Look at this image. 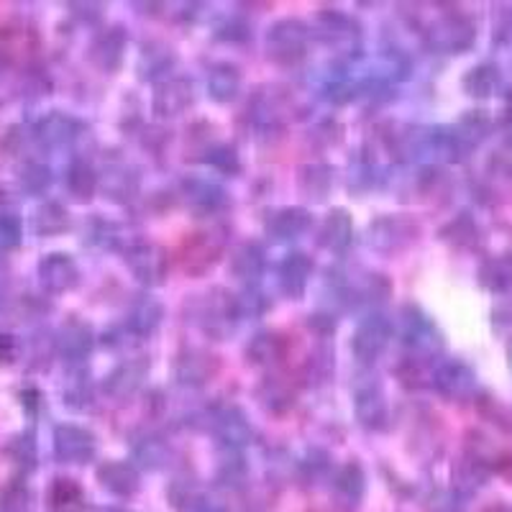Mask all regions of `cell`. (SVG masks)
I'll use <instances>...</instances> for the list:
<instances>
[{
    "instance_id": "4dcf8cb0",
    "label": "cell",
    "mask_w": 512,
    "mask_h": 512,
    "mask_svg": "<svg viewBox=\"0 0 512 512\" xmlns=\"http://www.w3.org/2000/svg\"><path fill=\"white\" fill-rule=\"evenodd\" d=\"M131 454H134V464L139 469L157 472V469H164L169 464V459H172V446L159 433H144V436H139L134 441Z\"/></svg>"
},
{
    "instance_id": "52a82bcc",
    "label": "cell",
    "mask_w": 512,
    "mask_h": 512,
    "mask_svg": "<svg viewBox=\"0 0 512 512\" xmlns=\"http://www.w3.org/2000/svg\"><path fill=\"white\" fill-rule=\"evenodd\" d=\"M123 264L146 287H157L167 280L169 256L154 241H131L123 246Z\"/></svg>"
},
{
    "instance_id": "1f68e13d",
    "label": "cell",
    "mask_w": 512,
    "mask_h": 512,
    "mask_svg": "<svg viewBox=\"0 0 512 512\" xmlns=\"http://www.w3.org/2000/svg\"><path fill=\"white\" fill-rule=\"evenodd\" d=\"M98 185L100 177L93 164H88L85 159H72L67 172H64V190L70 192V198L77 203H90Z\"/></svg>"
},
{
    "instance_id": "f907efd6",
    "label": "cell",
    "mask_w": 512,
    "mask_h": 512,
    "mask_svg": "<svg viewBox=\"0 0 512 512\" xmlns=\"http://www.w3.org/2000/svg\"><path fill=\"white\" fill-rule=\"evenodd\" d=\"M185 512H228V507L223 505L218 497L208 495V492H200V497L187 507Z\"/></svg>"
},
{
    "instance_id": "277c9868",
    "label": "cell",
    "mask_w": 512,
    "mask_h": 512,
    "mask_svg": "<svg viewBox=\"0 0 512 512\" xmlns=\"http://www.w3.org/2000/svg\"><path fill=\"white\" fill-rule=\"evenodd\" d=\"M420 236V223L410 216H379L369 223L367 244L379 254H400Z\"/></svg>"
},
{
    "instance_id": "7402d4cb",
    "label": "cell",
    "mask_w": 512,
    "mask_h": 512,
    "mask_svg": "<svg viewBox=\"0 0 512 512\" xmlns=\"http://www.w3.org/2000/svg\"><path fill=\"white\" fill-rule=\"evenodd\" d=\"M82 134H85V123L62 111H52L36 126V139L47 146H72Z\"/></svg>"
},
{
    "instance_id": "f546056e",
    "label": "cell",
    "mask_w": 512,
    "mask_h": 512,
    "mask_svg": "<svg viewBox=\"0 0 512 512\" xmlns=\"http://www.w3.org/2000/svg\"><path fill=\"white\" fill-rule=\"evenodd\" d=\"M297 190L313 203L326 200L333 190V167L323 162H310L297 169Z\"/></svg>"
},
{
    "instance_id": "9c48e42d",
    "label": "cell",
    "mask_w": 512,
    "mask_h": 512,
    "mask_svg": "<svg viewBox=\"0 0 512 512\" xmlns=\"http://www.w3.org/2000/svg\"><path fill=\"white\" fill-rule=\"evenodd\" d=\"M431 387L451 402H464L477 392V372L461 359H441L431 372Z\"/></svg>"
},
{
    "instance_id": "e575fe53",
    "label": "cell",
    "mask_w": 512,
    "mask_h": 512,
    "mask_svg": "<svg viewBox=\"0 0 512 512\" xmlns=\"http://www.w3.org/2000/svg\"><path fill=\"white\" fill-rule=\"evenodd\" d=\"M172 67H175V52H172V47L159 44V41L146 44L139 57V72L144 80L162 82L164 77H172V72H169Z\"/></svg>"
},
{
    "instance_id": "11a10c76",
    "label": "cell",
    "mask_w": 512,
    "mask_h": 512,
    "mask_svg": "<svg viewBox=\"0 0 512 512\" xmlns=\"http://www.w3.org/2000/svg\"><path fill=\"white\" fill-rule=\"evenodd\" d=\"M6 190H3V187H0V208H3V205H6Z\"/></svg>"
},
{
    "instance_id": "bcb514c9",
    "label": "cell",
    "mask_w": 512,
    "mask_h": 512,
    "mask_svg": "<svg viewBox=\"0 0 512 512\" xmlns=\"http://www.w3.org/2000/svg\"><path fill=\"white\" fill-rule=\"evenodd\" d=\"M24 239V223L13 210H0V246L13 249Z\"/></svg>"
},
{
    "instance_id": "d590c367",
    "label": "cell",
    "mask_w": 512,
    "mask_h": 512,
    "mask_svg": "<svg viewBox=\"0 0 512 512\" xmlns=\"http://www.w3.org/2000/svg\"><path fill=\"white\" fill-rule=\"evenodd\" d=\"M223 249V241L216 233H198V239H192L185 251V269L187 272H205L213 267Z\"/></svg>"
},
{
    "instance_id": "44dd1931",
    "label": "cell",
    "mask_w": 512,
    "mask_h": 512,
    "mask_svg": "<svg viewBox=\"0 0 512 512\" xmlns=\"http://www.w3.org/2000/svg\"><path fill=\"white\" fill-rule=\"evenodd\" d=\"M320 249L331 251V254H344L354 241V221H351L349 210L333 208L318 226V236H315Z\"/></svg>"
},
{
    "instance_id": "7dc6e473",
    "label": "cell",
    "mask_w": 512,
    "mask_h": 512,
    "mask_svg": "<svg viewBox=\"0 0 512 512\" xmlns=\"http://www.w3.org/2000/svg\"><path fill=\"white\" fill-rule=\"evenodd\" d=\"M236 305H239L241 318H259L269 310V300L264 297V292L256 290V285L246 287L241 295H236Z\"/></svg>"
},
{
    "instance_id": "db71d44e",
    "label": "cell",
    "mask_w": 512,
    "mask_h": 512,
    "mask_svg": "<svg viewBox=\"0 0 512 512\" xmlns=\"http://www.w3.org/2000/svg\"><path fill=\"white\" fill-rule=\"evenodd\" d=\"M98 512H131V510H126V507H100Z\"/></svg>"
},
{
    "instance_id": "30bf717a",
    "label": "cell",
    "mask_w": 512,
    "mask_h": 512,
    "mask_svg": "<svg viewBox=\"0 0 512 512\" xmlns=\"http://www.w3.org/2000/svg\"><path fill=\"white\" fill-rule=\"evenodd\" d=\"M208 428L218 438V443L223 448H231V451H241L249 443H254L256 436L254 425L249 423L239 405H218V408L210 410Z\"/></svg>"
},
{
    "instance_id": "ab89813d",
    "label": "cell",
    "mask_w": 512,
    "mask_h": 512,
    "mask_svg": "<svg viewBox=\"0 0 512 512\" xmlns=\"http://www.w3.org/2000/svg\"><path fill=\"white\" fill-rule=\"evenodd\" d=\"M249 477V466H246L241 451H231V448H223V456L218 461L216 482L223 489H241Z\"/></svg>"
},
{
    "instance_id": "603a6c76",
    "label": "cell",
    "mask_w": 512,
    "mask_h": 512,
    "mask_svg": "<svg viewBox=\"0 0 512 512\" xmlns=\"http://www.w3.org/2000/svg\"><path fill=\"white\" fill-rule=\"evenodd\" d=\"M218 372L216 356L203 349H185L177 354L175 379L182 387H203L213 374Z\"/></svg>"
},
{
    "instance_id": "8fae6325",
    "label": "cell",
    "mask_w": 512,
    "mask_h": 512,
    "mask_svg": "<svg viewBox=\"0 0 512 512\" xmlns=\"http://www.w3.org/2000/svg\"><path fill=\"white\" fill-rule=\"evenodd\" d=\"M54 459L59 464H88L98 454L95 433L75 423H62L54 428L52 436Z\"/></svg>"
},
{
    "instance_id": "f5cc1de1",
    "label": "cell",
    "mask_w": 512,
    "mask_h": 512,
    "mask_svg": "<svg viewBox=\"0 0 512 512\" xmlns=\"http://www.w3.org/2000/svg\"><path fill=\"white\" fill-rule=\"evenodd\" d=\"M70 8L82 18H100V11H103L100 3H70Z\"/></svg>"
},
{
    "instance_id": "f1b7e54d",
    "label": "cell",
    "mask_w": 512,
    "mask_h": 512,
    "mask_svg": "<svg viewBox=\"0 0 512 512\" xmlns=\"http://www.w3.org/2000/svg\"><path fill=\"white\" fill-rule=\"evenodd\" d=\"M241 82H244V77H241V70L236 67V64L218 62L210 67L205 88H208L210 100H216V103L226 105V103H233V100L239 98Z\"/></svg>"
},
{
    "instance_id": "74e56055",
    "label": "cell",
    "mask_w": 512,
    "mask_h": 512,
    "mask_svg": "<svg viewBox=\"0 0 512 512\" xmlns=\"http://www.w3.org/2000/svg\"><path fill=\"white\" fill-rule=\"evenodd\" d=\"M70 228V213L57 200H47L41 203L34 213V231L36 236H44V239H52Z\"/></svg>"
},
{
    "instance_id": "ffe728a7",
    "label": "cell",
    "mask_w": 512,
    "mask_h": 512,
    "mask_svg": "<svg viewBox=\"0 0 512 512\" xmlns=\"http://www.w3.org/2000/svg\"><path fill=\"white\" fill-rule=\"evenodd\" d=\"M98 477L100 487L105 492H111L116 497H134L141 487V474H139V466L134 461H121V459H113V461H105V464L98 466Z\"/></svg>"
},
{
    "instance_id": "ba28073f",
    "label": "cell",
    "mask_w": 512,
    "mask_h": 512,
    "mask_svg": "<svg viewBox=\"0 0 512 512\" xmlns=\"http://www.w3.org/2000/svg\"><path fill=\"white\" fill-rule=\"evenodd\" d=\"M474 39H477V31L474 24L461 13H446V16H438L428 31H425V41L433 52L441 54H461L472 47Z\"/></svg>"
},
{
    "instance_id": "484cf974",
    "label": "cell",
    "mask_w": 512,
    "mask_h": 512,
    "mask_svg": "<svg viewBox=\"0 0 512 512\" xmlns=\"http://www.w3.org/2000/svg\"><path fill=\"white\" fill-rule=\"evenodd\" d=\"M228 269H231L236 280L254 287L259 282V277L264 274V269H267V251L262 249V244H256V241H244V244H239L231 251Z\"/></svg>"
},
{
    "instance_id": "7a4b0ae2",
    "label": "cell",
    "mask_w": 512,
    "mask_h": 512,
    "mask_svg": "<svg viewBox=\"0 0 512 512\" xmlns=\"http://www.w3.org/2000/svg\"><path fill=\"white\" fill-rule=\"evenodd\" d=\"M310 39H313V34H310V26L305 21H300V18H280L267 29L264 49H267V57L274 64L290 67V64L305 59Z\"/></svg>"
},
{
    "instance_id": "8d00e7d4",
    "label": "cell",
    "mask_w": 512,
    "mask_h": 512,
    "mask_svg": "<svg viewBox=\"0 0 512 512\" xmlns=\"http://www.w3.org/2000/svg\"><path fill=\"white\" fill-rule=\"evenodd\" d=\"M256 397L269 413H287L295 405V390L282 377H267L256 387Z\"/></svg>"
},
{
    "instance_id": "6da1fadb",
    "label": "cell",
    "mask_w": 512,
    "mask_h": 512,
    "mask_svg": "<svg viewBox=\"0 0 512 512\" xmlns=\"http://www.w3.org/2000/svg\"><path fill=\"white\" fill-rule=\"evenodd\" d=\"M397 336L400 344L410 351L413 359L436 356L443 346V338L433 318L418 305H402L397 318Z\"/></svg>"
},
{
    "instance_id": "3957f363",
    "label": "cell",
    "mask_w": 512,
    "mask_h": 512,
    "mask_svg": "<svg viewBox=\"0 0 512 512\" xmlns=\"http://www.w3.org/2000/svg\"><path fill=\"white\" fill-rule=\"evenodd\" d=\"M192 315H195L192 320L198 323L200 331L213 336L216 341H223L233 331L236 320L241 318L236 295L226 292L223 287H213L205 295H200L195 308H192Z\"/></svg>"
},
{
    "instance_id": "5b68a950",
    "label": "cell",
    "mask_w": 512,
    "mask_h": 512,
    "mask_svg": "<svg viewBox=\"0 0 512 512\" xmlns=\"http://www.w3.org/2000/svg\"><path fill=\"white\" fill-rule=\"evenodd\" d=\"M310 34L320 44H326L328 49L341 54L356 52L361 44V26L356 24L349 13L331 11V8H326V11H320L315 16L313 26H310Z\"/></svg>"
},
{
    "instance_id": "60d3db41",
    "label": "cell",
    "mask_w": 512,
    "mask_h": 512,
    "mask_svg": "<svg viewBox=\"0 0 512 512\" xmlns=\"http://www.w3.org/2000/svg\"><path fill=\"white\" fill-rule=\"evenodd\" d=\"M297 474H300V479H303L305 484H318L323 482V479H331V454L323 451V448H308L303 459L297 461Z\"/></svg>"
},
{
    "instance_id": "d6a6232c",
    "label": "cell",
    "mask_w": 512,
    "mask_h": 512,
    "mask_svg": "<svg viewBox=\"0 0 512 512\" xmlns=\"http://www.w3.org/2000/svg\"><path fill=\"white\" fill-rule=\"evenodd\" d=\"M49 512H85L88 500H85V489L70 477H57L49 484L47 492Z\"/></svg>"
},
{
    "instance_id": "83f0119b",
    "label": "cell",
    "mask_w": 512,
    "mask_h": 512,
    "mask_svg": "<svg viewBox=\"0 0 512 512\" xmlns=\"http://www.w3.org/2000/svg\"><path fill=\"white\" fill-rule=\"evenodd\" d=\"M287 354L285 338L277 331H259L249 344H246V361L251 367L272 369L277 367Z\"/></svg>"
},
{
    "instance_id": "ac0fdd59",
    "label": "cell",
    "mask_w": 512,
    "mask_h": 512,
    "mask_svg": "<svg viewBox=\"0 0 512 512\" xmlns=\"http://www.w3.org/2000/svg\"><path fill=\"white\" fill-rule=\"evenodd\" d=\"M313 259L305 251H290L277 267V287L290 300H300L313 280Z\"/></svg>"
},
{
    "instance_id": "cb8c5ba5",
    "label": "cell",
    "mask_w": 512,
    "mask_h": 512,
    "mask_svg": "<svg viewBox=\"0 0 512 512\" xmlns=\"http://www.w3.org/2000/svg\"><path fill=\"white\" fill-rule=\"evenodd\" d=\"M310 228H313V216L305 208H297V205L274 210L272 216L267 218V223H264V231L274 241H297Z\"/></svg>"
},
{
    "instance_id": "7bdbcfd3",
    "label": "cell",
    "mask_w": 512,
    "mask_h": 512,
    "mask_svg": "<svg viewBox=\"0 0 512 512\" xmlns=\"http://www.w3.org/2000/svg\"><path fill=\"white\" fill-rule=\"evenodd\" d=\"M18 185L29 195H41L52 185V169L41 162H26L24 167L18 169Z\"/></svg>"
},
{
    "instance_id": "9f6ffc18",
    "label": "cell",
    "mask_w": 512,
    "mask_h": 512,
    "mask_svg": "<svg viewBox=\"0 0 512 512\" xmlns=\"http://www.w3.org/2000/svg\"><path fill=\"white\" fill-rule=\"evenodd\" d=\"M510 361H512V344H510Z\"/></svg>"
},
{
    "instance_id": "7c38bea8",
    "label": "cell",
    "mask_w": 512,
    "mask_h": 512,
    "mask_svg": "<svg viewBox=\"0 0 512 512\" xmlns=\"http://www.w3.org/2000/svg\"><path fill=\"white\" fill-rule=\"evenodd\" d=\"M367 497V472L356 461H346L331 477V507L336 512H359Z\"/></svg>"
},
{
    "instance_id": "ee69618b",
    "label": "cell",
    "mask_w": 512,
    "mask_h": 512,
    "mask_svg": "<svg viewBox=\"0 0 512 512\" xmlns=\"http://www.w3.org/2000/svg\"><path fill=\"white\" fill-rule=\"evenodd\" d=\"M205 164L216 169V172H221V175H239L241 172L239 152L231 144L210 146L208 152H205Z\"/></svg>"
},
{
    "instance_id": "816d5d0a",
    "label": "cell",
    "mask_w": 512,
    "mask_h": 512,
    "mask_svg": "<svg viewBox=\"0 0 512 512\" xmlns=\"http://www.w3.org/2000/svg\"><path fill=\"white\" fill-rule=\"evenodd\" d=\"M16 338L8 336V333H0V361H13L16 359Z\"/></svg>"
},
{
    "instance_id": "d6986e66",
    "label": "cell",
    "mask_w": 512,
    "mask_h": 512,
    "mask_svg": "<svg viewBox=\"0 0 512 512\" xmlns=\"http://www.w3.org/2000/svg\"><path fill=\"white\" fill-rule=\"evenodd\" d=\"M192 105V82L187 77H164L154 85L152 108L159 118H175Z\"/></svg>"
},
{
    "instance_id": "4fadbf2b",
    "label": "cell",
    "mask_w": 512,
    "mask_h": 512,
    "mask_svg": "<svg viewBox=\"0 0 512 512\" xmlns=\"http://www.w3.org/2000/svg\"><path fill=\"white\" fill-rule=\"evenodd\" d=\"M354 413L361 428L367 431H384L390 423V405L382 384L374 379H359L354 390Z\"/></svg>"
},
{
    "instance_id": "836d02e7",
    "label": "cell",
    "mask_w": 512,
    "mask_h": 512,
    "mask_svg": "<svg viewBox=\"0 0 512 512\" xmlns=\"http://www.w3.org/2000/svg\"><path fill=\"white\" fill-rule=\"evenodd\" d=\"M93 397V382H90V372L85 369V364L82 367H70V374H67L62 387L64 405L70 410L82 413V410L93 408Z\"/></svg>"
},
{
    "instance_id": "8992f818",
    "label": "cell",
    "mask_w": 512,
    "mask_h": 512,
    "mask_svg": "<svg viewBox=\"0 0 512 512\" xmlns=\"http://www.w3.org/2000/svg\"><path fill=\"white\" fill-rule=\"evenodd\" d=\"M395 336V323L382 313H369L361 318L351 336V351H354L359 364H377L382 354L390 349V341Z\"/></svg>"
},
{
    "instance_id": "2e32d148",
    "label": "cell",
    "mask_w": 512,
    "mask_h": 512,
    "mask_svg": "<svg viewBox=\"0 0 512 512\" xmlns=\"http://www.w3.org/2000/svg\"><path fill=\"white\" fill-rule=\"evenodd\" d=\"M146 374H149V359H144V356L123 359L121 364L103 379V392L111 397V400H128V397H134L136 392H139Z\"/></svg>"
},
{
    "instance_id": "b9f144b4",
    "label": "cell",
    "mask_w": 512,
    "mask_h": 512,
    "mask_svg": "<svg viewBox=\"0 0 512 512\" xmlns=\"http://www.w3.org/2000/svg\"><path fill=\"white\" fill-rule=\"evenodd\" d=\"M497 88H500V70L492 64H479V67L466 72L464 90L472 98H489V95L497 93Z\"/></svg>"
},
{
    "instance_id": "681fc988",
    "label": "cell",
    "mask_w": 512,
    "mask_h": 512,
    "mask_svg": "<svg viewBox=\"0 0 512 512\" xmlns=\"http://www.w3.org/2000/svg\"><path fill=\"white\" fill-rule=\"evenodd\" d=\"M216 39L231 41V44H244V41L251 39V26L246 21H241V18H231V21L218 26Z\"/></svg>"
},
{
    "instance_id": "5bb4252c",
    "label": "cell",
    "mask_w": 512,
    "mask_h": 512,
    "mask_svg": "<svg viewBox=\"0 0 512 512\" xmlns=\"http://www.w3.org/2000/svg\"><path fill=\"white\" fill-rule=\"evenodd\" d=\"M180 195L195 216H218L231 205L228 192L208 177H185Z\"/></svg>"
},
{
    "instance_id": "f6af8a7d",
    "label": "cell",
    "mask_w": 512,
    "mask_h": 512,
    "mask_svg": "<svg viewBox=\"0 0 512 512\" xmlns=\"http://www.w3.org/2000/svg\"><path fill=\"white\" fill-rule=\"evenodd\" d=\"M8 456H11V459L16 461L21 469L31 472V469L36 466V456H39V451H36L34 433L26 431V433H18V436H13V441L8 443Z\"/></svg>"
},
{
    "instance_id": "f35d334b",
    "label": "cell",
    "mask_w": 512,
    "mask_h": 512,
    "mask_svg": "<svg viewBox=\"0 0 512 512\" xmlns=\"http://www.w3.org/2000/svg\"><path fill=\"white\" fill-rule=\"evenodd\" d=\"M103 190L105 198L123 203V200L134 198L136 190H139V175H136L131 167H126V164H113V167H108V172H105Z\"/></svg>"
},
{
    "instance_id": "9a60e30c",
    "label": "cell",
    "mask_w": 512,
    "mask_h": 512,
    "mask_svg": "<svg viewBox=\"0 0 512 512\" xmlns=\"http://www.w3.org/2000/svg\"><path fill=\"white\" fill-rule=\"evenodd\" d=\"M36 274H39L41 290L49 292V295H64V292L75 290L80 285V267L64 251H52V254L41 256Z\"/></svg>"
},
{
    "instance_id": "e0dca14e",
    "label": "cell",
    "mask_w": 512,
    "mask_h": 512,
    "mask_svg": "<svg viewBox=\"0 0 512 512\" xmlns=\"http://www.w3.org/2000/svg\"><path fill=\"white\" fill-rule=\"evenodd\" d=\"M95 346V336L93 328L85 323V320H67L57 333V351L64 361H67V367H82L85 361H88L90 351Z\"/></svg>"
},
{
    "instance_id": "d4e9b609",
    "label": "cell",
    "mask_w": 512,
    "mask_h": 512,
    "mask_svg": "<svg viewBox=\"0 0 512 512\" xmlns=\"http://www.w3.org/2000/svg\"><path fill=\"white\" fill-rule=\"evenodd\" d=\"M128 49V34L123 26H111V29L100 31L95 36L93 47H90V59L98 64L103 72H116L123 64Z\"/></svg>"
},
{
    "instance_id": "c3c4849f",
    "label": "cell",
    "mask_w": 512,
    "mask_h": 512,
    "mask_svg": "<svg viewBox=\"0 0 512 512\" xmlns=\"http://www.w3.org/2000/svg\"><path fill=\"white\" fill-rule=\"evenodd\" d=\"M90 239H93L98 246H103V249H118V241H121V228L111 221L95 218L93 226H90Z\"/></svg>"
},
{
    "instance_id": "4316f807",
    "label": "cell",
    "mask_w": 512,
    "mask_h": 512,
    "mask_svg": "<svg viewBox=\"0 0 512 512\" xmlns=\"http://www.w3.org/2000/svg\"><path fill=\"white\" fill-rule=\"evenodd\" d=\"M162 315L164 308L152 295H141L139 300H134V305L128 308L123 328H126V333L131 338H146L157 331L159 323H162Z\"/></svg>"
}]
</instances>
